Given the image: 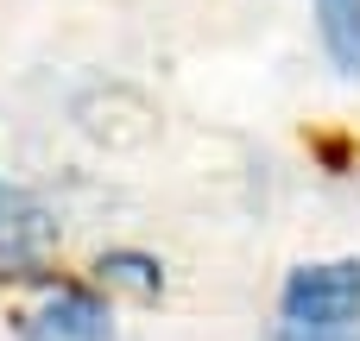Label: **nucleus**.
Returning <instances> with one entry per match:
<instances>
[{"label":"nucleus","mask_w":360,"mask_h":341,"mask_svg":"<svg viewBox=\"0 0 360 341\" xmlns=\"http://www.w3.org/2000/svg\"><path fill=\"white\" fill-rule=\"evenodd\" d=\"M278 310L291 329H354L360 316V259L297 266L278 291Z\"/></svg>","instance_id":"1"},{"label":"nucleus","mask_w":360,"mask_h":341,"mask_svg":"<svg viewBox=\"0 0 360 341\" xmlns=\"http://www.w3.org/2000/svg\"><path fill=\"white\" fill-rule=\"evenodd\" d=\"M108 304L89 291H57L38 316H25V341H108Z\"/></svg>","instance_id":"2"},{"label":"nucleus","mask_w":360,"mask_h":341,"mask_svg":"<svg viewBox=\"0 0 360 341\" xmlns=\"http://www.w3.org/2000/svg\"><path fill=\"white\" fill-rule=\"evenodd\" d=\"M323 51L342 76H360V0H316Z\"/></svg>","instance_id":"3"},{"label":"nucleus","mask_w":360,"mask_h":341,"mask_svg":"<svg viewBox=\"0 0 360 341\" xmlns=\"http://www.w3.org/2000/svg\"><path fill=\"white\" fill-rule=\"evenodd\" d=\"M108 285H127V291H139V297H152L158 285H165V272H158V259H146V253H101V266H95Z\"/></svg>","instance_id":"4"}]
</instances>
